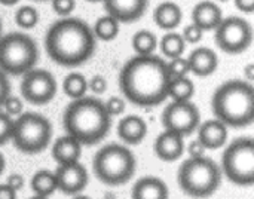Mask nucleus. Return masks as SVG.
<instances>
[{"label": "nucleus", "instance_id": "f257e3e1", "mask_svg": "<svg viewBox=\"0 0 254 199\" xmlns=\"http://www.w3.org/2000/svg\"><path fill=\"white\" fill-rule=\"evenodd\" d=\"M167 61L156 55H135L119 73L122 95L138 107H155L168 98Z\"/></svg>", "mask_w": 254, "mask_h": 199}, {"label": "nucleus", "instance_id": "f03ea898", "mask_svg": "<svg viewBox=\"0 0 254 199\" xmlns=\"http://www.w3.org/2000/svg\"><path fill=\"white\" fill-rule=\"evenodd\" d=\"M95 40L92 28L85 21L64 16L48 28L45 49L55 64L79 67L94 55Z\"/></svg>", "mask_w": 254, "mask_h": 199}, {"label": "nucleus", "instance_id": "7ed1b4c3", "mask_svg": "<svg viewBox=\"0 0 254 199\" xmlns=\"http://www.w3.org/2000/svg\"><path fill=\"white\" fill-rule=\"evenodd\" d=\"M63 127L82 146H94L107 137L112 128V116L103 101L85 95L67 106L63 115Z\"/></svg>", "mask_w": 254, "mask_h": 199}, {"label": "nucleus", "instance_id": "20e7f679", "mask_svg": "<svg viewBox=\"0 0 254 199\" xmlns=\"http://www.w3.org/2000/svg\"><path fill=\"white\" fill-rule=\"evenodd\" d=\"M214 118L231 128H247L254 121V89L247 80H228L213 94Z\"/></svg>", "mask_w": 254, "mask_h": 199}, {"label": "nucleus", "instance_id": "39448f33", "mask_svg": "<svg viewBox=\"0 0 254 199\" xmlns=\"http://www.w3.org/2000/svg\"><path fill=\"white\" fill-rule=\"evenodd\" d=\"M177 183L190 198H210L222 185V170L210 158H189L177 171Z\"/></svg>", "mask_w": 254, "mask_h": 199}, {"label": "nucleus", "instance_id": "423d86ee", "mask_svg": "<svg viewBox=\"0 0 254 199\" xmlns=\"http://www.w3.org/2000/svg\"><path fill=\"white\" fill-rule=\"evenodd\" d=\"M137 159L124 144L112 143L103 146L92 159L95 177L107 186H121L128 183L135 174Z\"/></svg>", "mask_w": 254, "mask_h": 199}, {"label": "nucleus", "instance_id": "0eeeda50", "mask_svg": "<svg viewBox=\"0 0 254 199\" xmlns=\"http://www.w3.org/2000/svg\"><path fill=\"white\" fill-rule=\"evenodd\" d=\"M39 60L36 42L25 33H7L0 36V70L4 74L22 76L34 68Z\"/></svg>", "mask_w": 254, "mask_h": 199}, {"label": "nucleus", "instance_id": "6e6552de", "mask_svg": "<svg viewBox=\"0 0 254 199\" xmlns=\"http://www.w3.org/2000/svg\"><path fill=\"white\" fill-rule=\"evenodd\" d=\"M52 140V125L40 113L27 112L13 119L10 141L13 146L27 155L43 152Z\"/></svg>", "mask_w": 254, "mask_h": 199}, {"label": "nucleus", "instance_id": "1a4fd4ad", "mask_svg": "<svg viewBox=\"0 0 254 199\" xmlns=\"http://www.w3.org/2000/svg\"><path fill=\"white\" fill-rule=\"evenodd\" d=\"M222 174L237 186L254 183V141L250 137L234 140L222 156Z\"/></svg>", "mask_w": 254, "mask_h": 199}, {"label": "nucleus", "instance_id": "9d476101", "mask_svg": "<svg viewBox=\"0 0 254 199\" xmlns=\"http://www.w3.org/2000/svg\"><path fill=\"white\" fill-rule=\"evenodd\" d=\"M214 42L217 48L226 54H243L253 42L252 24L241 16L223 18L214 30Z\"/></svg>", "mask_w": 254, "mask_h": 199}, {"label": "nucleus", "instance_id": "9b49d317", "mask_svg": "<svg viewBox=\"0 0 254 199\" xmlns=\"http://www.w3.org/2000/svg\"><path fill=\"white\" fill-rule=\"evenodd\" d=\"M201 124V113L190 101H173L162 112L165 131L176 133L183 138L193 134Z\"/></svg>", "mask_w": 254, "mask_h": 199}, {"label": "nucleus", "instance_id": "f8f14e48", "mask_svg": "<svg viewBox=\"0 0 254 199\" xmlns=\"http://www.w3.org/2000/svg\"><path fill=\"white\" fill-rule=\"evenodd\" d=\"M57 94V80L51 71L43 68H31L22 74L21 95L33 106H45L54 100Z\"/></svg>", "mask_w": 254, "mask_h": 199}, {"label": "nucleus", "instance_id": "ddd939ff", "mask_svg": "<svg viewBox=\"0 0 254 199\" xmlns=\"http://www.w3.org/2000/svg\"><path fill=\"white\" fill-rule=\"evenodd\" d=\"M54 174L57 180V191H61L65 195L80 194L86 188L89 180L86 168L79 161L58 165Z\"/></svg>", "mask_w": 254, "mask_h": 199}, {"label": "nucleus", "instance_id": "4468645a", "mask_svg": "<svg viewBox=\"0 0 254 199\" xmlns=\"http://www.w3.org/2000/svg\"><path fill=\"white\" fill-rule=\"evenodd\" d=\"M103 4L107 15L119 22L129 24L144 15L149 0H103Z\"/></svg>", "mask_w": 254, "mask_h": 199}, {"label": "nucleus", "instance_id": "2eb2a0df", "mask_svg": "<svg viewBox=\"0 0 254 199\" xmlns=\"http://www.w3.org/2000/svg\"><path fill=\"white\" fill-rule=\"evenodd\" d=\"M185 138L171 131H164L153 143V152L156 158L164 162H174L180 159L185 153Z\"/></svg>", "mask_w": 254, "mask_h": 199}, {"label": "nucleus", "instance_id": "dca6fc26", "mask_svg": "<svg viewBox=\"0 0 254 199\" xmlns=\"http://www.w3.org/2000/svg\"><path fill=\"white\" fill-rule=\"evenodd\" d=\"M198 140L207 150H217L228 141V127L219 119H210L198 127Z\"/></svg>", "mask_w": 254, "mask_h": 199}, {"label": "nucleus", "instance_id": "f3484780", "mask_svg": "<svg viewBox=\"0 0 254 199\" xmlns=\"http://www.w3.org/2000/svg\"><path fill=\"white\" fill-rule=\"evenodd\" d=\"M186 60L189 64V73H192L198 77L211 76L219 67L217 54L213 49L204 48V46L193 49Z\"/></svg>", "mask_w": 254, "mask_h": 199}, {"label": "nucleus", "instance_id": "a211bd4d", "mask_svg": "<svg viewBox=\"0 0 254 199\" xmlns=\"http://www.w3.org/2000/svg\"><path fill=\"white\" fill-rule=\"evenodd\" d=\"M223 19L222 9L216 1L202 0L192 9V22L202 31H213Z\"/></svg>", "mask_w": 254, "mask_h": 199}, {"label": "nucleus", "instance_id": "6ab92c4d", "mask_svg": "<svg viewBox=\"0 0 254 199\" xmlns=\"http://www.w3.org/2000/svg\"><path fill=\"white\" fill-rule=\"evenodd\" d=\"M118 135L125 144L137 146L147 135V124L140 116H125L124 119H121L118 125Z\"/></svg>", "mask_w": 254, "mask_h": 199}, {"label": "nucleus", "instance_id": "aec40b11", "mask_svg": "<svg viewBox=\"0 0 254 199\" xmlns=\"http://www.w3.org/2000/svg\"><path fill=\"white\" fill-rule=\"evenodd\" d=\"M168 186L159 177H141L131 191V199H168Z\"/></svg>", "mask_w": 254, "mask_h": 199}, {"label": "nucleus", "instance_id": "412c9836", "mask_svg": "<svg viewBox=\"0 0 254 199\" xmlns=\"http://www.w3.org/2000/svg\"><path fill=\"white\" fill-rule=\"evenodd\" d=\"M82 155V144L71 135H63L52 144V158L58 165L77 162Z\"/></svg>", "mask_w": 254, "mask_h": 199}, {"label": "nucleus", "instance_id": "4be33fe9", "mask_svg": "<svg viewBox=\"0 0 254 199\" xmlns=\"http://www.w3.org/2000/svg\"><path fill=\"white\" fill-rule=\"evenodd\" d=\"M182 19H183V12L180 6L174 1H162L153 10L155 24L165 31H171L177 28Z\"/></svg>", "mask_w": 254, "mask_h": 199}, {"label": "nucleus", "instance_id": "5701e85b", "mask_svg": "<svg viewBox=\"0 0 254 199\" xmlns=\"http://www.w3.org/2000/svg\"><path fill=\"white\" fill-rule=\"evenodd\" d=\"M30 186H31V191L34 192V195L49 198L57 191L55 174L49 170H40L31 177Z\"/></svg>", "mask_w": 254, "mask_h": 199}, {"label": "nucleus", "instance_id": "b1692460", "mask_svg": "<svg viewBox=\"0 0 254 199\" xmlns=\"http://www.w3.org/2000/svg\"><path fill=\"white\" fill-rule=\"evenodd\" d=\"M159 49L162 52V55L168 60L177 58V57H183L185 49H186V42L183 40L182 34L179 33H167L161 37L159 40Z\"/></svg>", "mask_w": 254, "mask_h": 199}, {"label": "nucleus", "instance_id": "393cba45", "mask_svg": "<svg viewBox=\"0 0 254 199\" xmlns=\"http://www.w3.org/2000/svg\"><path fill=\"white\" fill-rule=\"evenodd\" d=\"M119 28H121L119 21H116L110 15H104V16H100L95 21L92 33H94L95 39H100L103 42H112V40H115L118 37Z\"/></svg>", "mask_w": 254, "mask_h": 199}, {"label": "nucleus", "instance_id": "a878e982", "mask_svg": "<svg viewBox=\"0 0 254 199\" xmlns=\"http://www.w3.org/2000/svg\"><path fill=\"white\" fill-rule=\"evenodd\" d=\"M193 95H195V83L188 76L170 80L168 97H171L173 101H190Z\"/></svg>", "mask_w": 254, "mask_h": 199}, {"label": "nucleus", "instance_id": "bb28decb", "mask_svg": "<svg viewBox=\"0 0 254 199\" xmlns=\"http://www.w3.org/2000/svg\"><path fill=\"white\" fill-rule=\"evenodd\" d=\"M63 91L67 97H70L71 100H77L86 95L88 92V80L83 74L80 73H68L64 77L63 82Z\"/></svg>", "mask_w": 254, "mask_h": 199}, {"label": "nucleus", "instance_id": "cd10ccee", "mask_svg": "<svg viewBox=\"0 0 254 199\" xmlns=\"http://www.w3.org/2000/svg\"><path fill=\"white\" fill-rule=\"evenodd\" d=\"M131 45L137 55H152L158 48V39L152 31L140 30L132 36Z\"/></svg>", "mask_w": 254, "mask_h": 199}, {"label": "nucleus", "instance_id": "c85d7f7f", "mask_svg": "<svg viewBox=\"0 0 254 199\" xmlns=\"http://www.w3.org/2000/svg\"><path fill=\"white\" fill-rule=\"evenodd\" d=\"M15 22L24 30H30L39 22V12L33 6H21L15 12Z\"/></svg>", "mask_w": 254, "mask_h": 199}, {"label": "nucleus", "instance_id": "c756f323", "mask_svg": "<svg viewBox=\"0 0 254 199\" xmlns=\"http://www.w3.org/2000/svg\"><path fill=\"white\" fill-rule=\"evenodd\" d=\"M167 68H168V74L171 79H177V77H185L189 73V64L188 60L183 57H177L170 60V63H167Z\"/></svg>", "mask_w": 254, "mask_h": 199}, {"label": "nucleus", "instance_id": "7c9ffc66", "mask_svg": "<svg viewBox=\"0 0 254 199\" xmlns=\"http://www.w3.org/2000/svg\"><path fill=\"white\" fill-rule=\"evenodd\" d=\"M12 130H13V119L9 115H6L3 110H0V146L10 141Z\"/></svg>", "mask_w": 254, "mask_h": 199}, {"label": "nucleus", "instance_id": "2f4dec72", "mask_svg": "<svg viewBox=\"0 0 254 199\" xmlns=\"http://www.w3.org/2000/svg\"><path fill=\"white\" fill-rule=\"evenodd\" d=\"M1 107H3V112L12 118V116H19V115L22 113V107H24V106H22V101H21L18 97L9 95V97H6V100L3 101Z\"/></svg>", "mask_w": 254, "mask_h": 199}, {"label": "nucleus", "instance_id": "473e14b6", "mask_svg": "<svg viewBox=\"0 0 254 199\" xmlns=\"http://www.w3.org/2000/svg\"><path fill=\"white\" fill-rule=\"evenodd\" d=\"M202 34H204V31H202L198 25H195V24L192 22V24H188V25L183 28L182 37H183V40H185L186 43L195 45V43H198V42L202 39Z\"/></svg>", "mask_w": 254, "mask_h": 199}, {"label": "nucleus", "instance_id": "72a5a7b5", "mask_svg": "<svg viewBox=\"0 0 254 199\" xmlns=\"http://www.w3.org/2000/svg\"><path fill=\"white\" fill-rule=\"evenodd\" d=\"M104 107L107 110V113L113 118V116H121L125 112V100L121 97H110L106 103Z\"/></svg>", "mask_w": 254, "mask_h": 199}, {"label": "nucleus", "instance_id": "f704fd0d", "mask_svg": "<svg viewBox=\"0 0 254 199\" xmlns=\"http://www.w3.org/2000/svg\"><path fill=\"white\" fill-rule=\"evenodd\" d=\"M52 1V9L55 13L60 16H68L74 7H76V0H51Z\"/></svg>", "mask_w": 254, "mask_h": 199}, {"label": "nucleus", "instance_id": "c9c22d12", "mask_svg": "<svg viewBox=\"0 0 254 199\" xmlns=\"http://www.w3.org/2000/svg\"><path fill=\"white\" fill-rule=\"evenodd\" d=\"M88 89H89L92 94H95V95H101V94H104L106 89H107V80H106L103 76L95 74V76H92V77L89 79V82H88Z\"/></svg>", "mask_w": 254, "mask_h": 199}, {"label": "nucleus", "instance_id": "e433bc0d", "mask_svg": "<svg viewBox=\"0 0 254 199\" xmlns=\"http://www.w3.org/2000/svg\"><path fill=\"white\" fill-rule=\"evenodd\" d=\"M185 150L188 152L189 158H201V156H205V152H207V149L202 146V143L198 138L190 141L189 146L185 147Z\"/></svg>", "mask_w": 254, "mask_h": 199}, {"label": "nucleus", "instance_id": "4c0bfd02", "mask_svg": "<svg viewBox=\"0 0 254 199\" xmlns=\"http://www.w3.org/2000/svg\"><path fill=\"white\" fill-rule=\"evenodd\" d=\"M10 95V83L7 79V74H4L0 70V107L3 104V101L6 100V97Z\"/></svg>", "mask_w": 254, "mask_h": 199}, {"label": "nucleus", "instance_id": "58836bf2", "mask_svg": "<svg viewBox=\"0 0 254 199\" xmlns=\"http://www.w3.org/2000/svg\"><path fill=\"white\" fill-rule=\"evenodd\" d=\"M6 185H7L10 189H13L15 192H18V191H21V189L24 188L25 182H24L22 176H19V174H12V176H9V177H7Z\"/></svg>", "mask_w": 254, "mask_h": 199}, {"label": "nucleus", "instance_id": "ea45409f", "mask_svg": "<svg viewBox=\"0 0 254 199\" xmlns=\"http://www.w3.org/2000/svg\"><path fill=\"white\" fill-rule=\"evenodd\" d=\"M237 9H240L244 13H253L254 0H234Z\"/></svg>", "mask_w": 254, "mask_h": 199}, {"label": "nucleus", "instance_id": "a19ab883", "mask_svg": "<svg viewBox=\"0 0 254 199\" xmlns=\"http://www.w3.org/2000/svg\"><path fill=\"white\" fill-rule=\"evenodd\" d=\"M0 199H16V192L10 189L6 183L0 185Z\"/></svg>", "mask_w": 254, "mask_h": 199}, {"label": "nucleus", "instance_id": "79ce46f5", "mask_svg": "<svg viewBox=\"0 0 254 199\" xmlns=\"http://www.w3.org/2000/svg\"><path fill=\"white\" fill-rule=\"evenodd\" d=\"M254 79V64H249L247 67H246V80L247 82H253Z\"/></svg>", "mask_w": 254, "mask_h": 199}, {"label": "nucleus", "instance_id": "37998d69", "mask_svg": "<svg viewBox=\"0 0 254 199\" xmlns=\"http://www.w3.org/2000/svg\"><path fill=\"white\" fill-rule=\"evenodd\" d=\"M4 167H6V161H4V156L0 153V176H1L3 171H4Z\"/></svg>", "mask_w": 254, "mask_h": 199}, {"label": "nucleus", "instance_id": "c03bdc74", "mask_svg": "<svg viewBox=\"0 0 254 199\" xmlns=\"http://www.w3.org/2000/svg\"><path fill=\"white\" fill-rule=\"evenodd\" d=\"M19 0H0V3L1 4H4V6H13V4H16Z\"/></svg>", "mask_w": 254, "mask_h": 199}, {"label": "nucleus", "instance_id": "a18cd8bd", "mask_svg": "<svg viewBox=\"0 0 254 199\" xmlns=\"http://www.w3.org/2000/svg\"><path fill=\"white\" fill-rule=\"evenodd\" d=\"M73 199H91V198H88V197H85V195L77 194V195H73Z\"/></svg>", "mask_w": 254, "mask_h": 199}, {"label": "nucleus", "instance_id": "49530a36", "mask_svg": "<svg viewBox=\"0 0 254 199\" xmlns=\"http://www.w3.org/2000/svg\"><path fill=\"white\" fill-rule=\"evenodd\" d=\"M30 199H49V198H45V197H39V195H34L33 198H30Z\"/></svg>", "mask_w": 254, "mask_h": 199}, {"label": "nucleus", "instance_id": "de8ad7c7", "mask_svg": "<svg viewBox=\"0 0 254 199\" xmlns=\"http://www.w3.org/2000/svg\"><path fill=\"white\" fill-rule=\"evenodd\" d=\"M86 1H89V3H98V1H103V0H86Z\"/></svg>", "mask_w": 254, "mask_h": 199}, {"label": "nucleus", "instance_id": "09e8293b", "mask_svg": "<svg viewBox=\"0 0 254 199\" xmlns=\"http://www.w3.org/2000/svg\"><path fill=\"white\" fill-rule=\"evenodd\" d=\"M217 1H222V3H226V1H229V0H217Z\"/></svg>", "mask_w": 254, "mask_h": 199}, {"label": "nucleus", "instance_id": "8fccbe9b", "mask_svg": "<svg viewBox=\"0 0 254 199\" xmlns=\"http://www.w3.org/2000/svg\"><path fill=\"white\" fill-rule=\"evenodd\" d=\"M0 36H1V21H0Z\"/></svg>", "mask_w": 254, "mask_h": 199}, {"label": "nucleus", "instance_id": "3c124183", "mask_svg": "<svg viewBox=\"0 0 254 199\" xmlns=\"http://www.w3.org/2000/svg\"><path fill=\"white\" fill-rule=\"evenodd\" d=\"M42 1H43V0H42Z\"/></svg>", "mask_w": 254, "mask_h": 199}]
</instances>
